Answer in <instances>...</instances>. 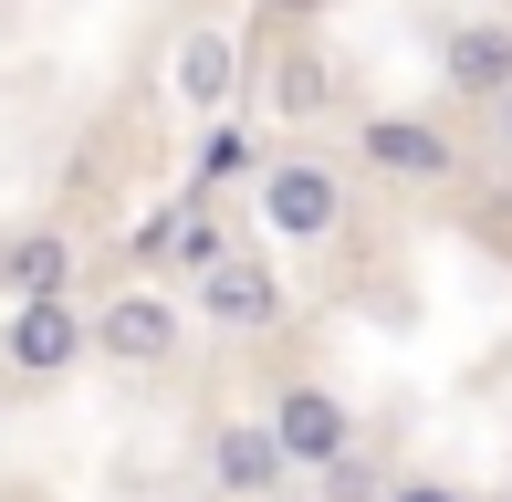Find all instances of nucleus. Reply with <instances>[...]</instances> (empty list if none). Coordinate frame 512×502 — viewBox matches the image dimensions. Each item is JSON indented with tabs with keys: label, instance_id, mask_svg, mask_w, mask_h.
Returning a JSON list of instances; mask_svg holds the SVG:
<instances>
[{
	"label": "nucleus",
	"instance_id": "f257e3e1",
	"mask_svg": "<svg viewBox=\"0 0 512 502\" xmlns=\"http://www.w3.org/2000/svg\"><path fill=\"white\" fill-rule=\"evenodd\" d=\"M251 220H262L283 251L335 241V231H345V168H335V157H314V147L262 157V178H251Z\"/></svg>",
	"mask_w": 512,
	"mask_h": 502
},
{
	"label": "nucleus",
	"instance_id": "f03ea898",
	"mask_svg": "<svg viewBox=\"0 0 512 502\" xmlns=\"http://www.w3.org/2000/svg\"><path fill=\"white\" fill-rule=\"evenodd\" d=\"M178 346H189V304H178L168 283H115L105 304L84 314V356H105V367H126V377L168 367Z\"/></svg>",
	"mask_w": 512,
	"mask_h": 502
},
{
	"label": "nucleus",
	"instance_id": "7ed1b4c3",
	"mask_svg": "<svg viewBox=\"0 0 512 502\" xmlns=\"http://www.w3.org/2000/svg\"><path fill=\"white\" fill-rule=\"evenodd\" d=\"M262 429H272V450H283V471H324L335 450L366 440V429H356V398L324 387V377H283L272 408H262Z\"/></svg>",
	"mask_w": 512,
	"mask_h": 502
},
{
	"label": "nucleus",
	"instance_id": "20e7f679",
	"mask_svg": "<svg viewBox=\"0 0 512 502\" xmlns=\"http://www.w3.org/2000/svg\"><path fill=\"white\" fill-rule=\"evenodd\" d=\"M189 325L209 335H262V325H283V272L262 262V251H220L209 272H189Z\"/></svg>",
	"mask_w": 512,
	"mask_h": 502
},
{
	"label": "nucleus",
	"instance_id": "39448f33",
	"mask_svg": "<svg viewBox=\"0 0 512 502\" xmlns=\"http://www.w3.org/2000/svg\"><path fill=\"white\" fill-rule=\"evenodd\" d=\"M0 367H11V377L84 367V304H74V293H32V304H11V314H0Z\"/></svg>",
	"mask_w": 512,
	"mask_h": 502
},
{
	"label": "nucleus",
	"instance_id": "423d86ee",
	"mask_svg": "<svg viewBox=\"0 0 512 502\" xmlns=\"http://www.w3.org/2000/svg\"><path fill=\"white\" fill-rule=\"evenodd\" d=\"M230 95H241V32L230 21H189L168 42V105L178 116H220Z\"/></svg>",
	"mask_w": 512,
	"mask_h": 502
},
{
	"label": "nucleus",
	"instance_id": "0eeeda50",
	"mask_svg": "<svg viewBox=\"0 0 512 502\" xmlns=\"http://www.w3.org/2000/svg\"><path fill=\"white\" fill-rule=\"evenodd\" d=\"M356 168L398 178V189H439V178L460 168V147L429 116H356Z\"/></svg>",
	"mask_w": 512,
	"mask_h": 502
},
{
	"label": "nucleus",
	"instance_id": "6e6552de",
	"mask_svg": "<svg viewBox=\"0 0 512 502\" xmlns=\"http://www.w3.org/2000/svg\"><path fill=\"white\" fill-rule=\"evenodd\" d=\"M439 74H450V95L502 105L512 95V21L502 11H460L450 32H439Z\"/></svg>",
	"mask_w": 512,
	"mask_h": 502
},
{
	"label": "nucleus",
	"instance_id": "1a4fd4ad",
	"mask_svg": "<svg viewBox=\"0 0 512 502\" xmlns=\"http://www.w3.org/2000/svg\"><path fill=\"white\" fill-rule=\"evenodd\" d=\"M293 471H283V450H272V429L262 419H220L209 429V492L220 502H272Z\"/></svg>",
	"mask_w": 512,
	"mask_h": 502
},
{
	"label": "nucleus",
	"instance_id": "9d476101",
	"mask_svg": "<svg viewBox=\"0 0 512 502\" xmlns=\"http://www.w3.org/2000/svg\"><path fill=\"white\" fill-rule=\"evenodd\" d=\"M63 283H74V241H63V231H21L11 251H0V293H11V304L63 293Z\"/></svg>",
	"mask_w": 512,
	"mask_h": 502
},
{
	"label": "nucleus",
	"instance_id": "9b49d317",
	"mask_svg": "<svg viewBox=\"0 0 512 502\" xmlns=\"http://www.w3.org/2000/svg\"><path fill=\"white\" fill-rule=\"evenodd\" d=\"M272 105H283L293 126L324 116V105H335V63H324V53H283V63H272Z\"/></svg>",
	"mask_w": 512,
	"mask_h": 502
},
{
	"label": "nucleus",
	"instance_id": "f8f14e48",
	"mask_svg": "<svg viewBox=\"0 0 512 502\" xmlns=\"http://www.w3.org/2000/svg\"><path fill=\"white\" fill-rule=\"evenodd\" d=\"M147 241L168 251L178 272H209V262H220V251H230V231H220V220H209V210H178V220H157Z\"/></svg>",
	"mask_w": 512,
	"mask_h": 502
},
{
	"label": "nucleus",
	"instance_id": "ddd939ff",
	"mask_svg": "<svg viewBox=\"0 0 512 502\" xmlns=\"http://www.w3.org/2000/svg\"><path fill=\"white\" fill-rule=\"evenodd\" d=\"M314 492H324V502H387V471L366 461V440H356V450H335V461L314 471Z\"/></svg>",
	"mask_w": 512,
	"mask_h": 502
},
{
	"label": "nucleus",
	"instance_id": "4468645a",
	"mask_svg": "<svg viewBox=\"0 0 512 502\" xmlns=\"http://www.w3.org/2000/svg\"><path fill=\"white\" fill-rule=\"evenodd\" d=\"M241 168H251V136H241V126H209V147H199V189H230Z\"/></svg>",
	"mask_w": 512,
	"mask_h": 502
},
{
	"label": "nucleus",
	"instance_id": "2eb2a0df",
	"mask_svg": "<svg viewBox=\"0 0 512 502\" xmlns=\"http://www.w3.org/2000/svg\"><path fill=\"white\" fill-rule=\"evenodd\" d=\"M387 502H471L450 482V471H408V482H387Z\"/></svg>",
	"mask_w": 512,
	"mask_h": 502
},
{
	"label": "nucleus",
	"instance_id": "dca6fc26",
	"mask_svg": "<svg viewBox=\"0 0 512 502\" xmlns=\"http://www.w3.org/2000/svg\"><path fill=\"white\" fill-rule=\"evenodd\" d=\"M502 126H512V95H502Z\"/></svg>",
	"mask_w": 512,
	"mask_h": 502
}]
</instances>
